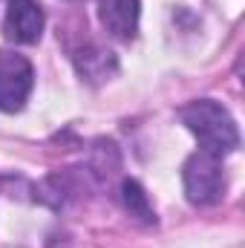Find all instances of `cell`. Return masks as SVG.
Wrapping results in <instances>:
<instances>
[{
    "label": "cell",
    "mask_w": 245,
    "mask_h": 248,
    "mask_svg": "<svg viewBox=\"0 0 245 248\" xmlns=\"http://www.w3.org/2000/svg\"><path fill=\"white\" fill-rule=\"evenodd\" d=\"M182 124L199 139V150L228 156L240 147V130L234 116L214 98H199L182 107Z\"/></svg>",
    "instance_id": "cell-1"
},
{
    "label": "cell",
    "mask_w": 245,
    "mask_h": 248,
    "mask_svg": "<svg viewBox=\"0 0 245 248\" xmlns=\"http://www.w3.org/2000/svg\"><path fill=\"white\" fill-rule=\"evenodd\" d=\"M184 193L193 205H214L225 193V170H222V156L214 153H193L182 168Z\"/></svg>",
    "instance_id": "cell-2"
},
{
    "label": "cell",
    "mask_w": 245,
    "mask_h": 248,
    "mask_svg": "<svg viewBox=\"0 0 245 248\" xmlns=\"http://www.w3.org/2000/svg\"><path fill=\"white\" fill-rule=\"evenodd\" d=\"M32 87H35V69L29 58L0 49V110L3 113L23 110Z\"/></svg>",
    "instance_id": "cell-3"
},
{
    "label": "cell",
    "mask_w": 245,
    "mask_h": 248,
    "mask_svg": "<svg viewBox=\"0 0 245 248\" xmlns=\"http://www.w3.org/2000/svg\"><path fill=\"white\" fill-rule=\"evenodd\" d=\"M46 15L38 0H9L6 6V20L3 32L15 44H38L44 35Z\"/></svg>",
    "instance_id": "cell-4"
},
{
    "label": "cell",
    "mask_w": 245,
    "mask_h": 248,
    "mask_svg": "<svg viewBox=\"0 0 245 248\" xmlns=\"http://www.w3.org/2000/svg\"><path fill=\"white\" fill-rule=\"evenodd\" d=\"M138 15H141V3L138 0H98L101 26L119 41H130L136 35Z\"/></svg>",
    "instance_id": "cell-5"
},
{
    "label": "cell",
    "mask_w": 245,
    "mask_h": 248,
    "mask_svg": "<svg viewBox=\"0 0 245 248\" xmlns=\"http://www.w3.org/2000/svg\"><path fill=\"white\" fill-rule=\"evenodd\" d=\"M72 61H75L78 75L87 78L90 84H104V81H110V78L119 72V61H116V55H113L110 49L95 46V44L81 46V49L72 55Z\"/></svg>",
    "instance_id": "cell-6"
},
{
    "label": "cell",
    "mask_w": 245,
    "mask_h": 248,
    "mask_svg": "<svg viewBox=\"0 0 245 248\" xmlns=\"http://www.w3.org/2000/svg\"><path fill=\"white\" fill-rule=\"evenodd\" d=\"M122 202H124V208L130 211V217H136V219H141V222H156L153 205H150L144 187L138 185L136 179H124L122 182Z\"/></svg>",
    "instance_id": "cell-7"
}]
</instances>
